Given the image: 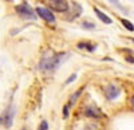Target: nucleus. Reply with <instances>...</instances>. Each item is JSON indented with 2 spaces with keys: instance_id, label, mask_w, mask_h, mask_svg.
<instances>
[{
  "instance_id": "1",
  "label": "nucleus",
  "mask_w": 134,
  "mask_h": 130,
  "mask_svg": "<svg viewBox=\"0 0 134 130\" xmlns=\"http://www.w3.org/2000/svg\"><path fill=\"white\" fill-rule=\"evenodd\" d=\"M66 58H67L66 52L55 54L51 50H48V51L44 52V55L42 56V59L39 62V69L43 70V71H55Z\"/></svg>"
},
{
  "instance_id": "2",
  "label": "nucleus",
  "mask_w": 134,
  "mask_h": 130,
  "mask_svg": "<svg viewBox=\"0 0 134 130\" xmlns=\"http://www.w3.org/2000/svg\"><path fill=\"white\" fill-rule=\"evenodd\" d=\"M15 11L21 16V18H24V19H31V20H35L36 19V11H34L31 8L30 4L27 3H23V4H19L15 7Z\"/></svg>"
},
{
  "instance_id": "3",
  "label": "nucleus",
  "mask_w": 134,
  "mask_h": 130,
  "mask_svg": "<svg viewBox=\"0 0 134 130\" xmlns=\"http://www.w3.org/2000/svg\"><path fill=\"white\" fill-rule=\"evenodd\" d=\"M14 115H15V106H8L5 111L0 117V123H3L5 127H11L12 126V121H14Z\"/></svg>"
},
{
  "instance_id": "4",
  "label": "nucleus",
  "mask_w": 134,
  "mask_h": 130,
  "mask_svg": "<svg viewBox=\"0 0 134 130\" xmlns=\"http://www.w3.org/2000/svg\"><path fill=\"white\" fill-rule=\"evenodd\" d=\"M103 93H105V97L109 101H114L121 95V87L114 84V83H110L103 89Z\"/></svg>"
},
{
  "instance_id": "5",
  "label": "nucleus",
  "mask_w": 134,
  "mask_h": 130,
  "mask_svg": "<svg viewBox=\"0 0 134 130\" xmlns=\"http://www.w3.org/2000/svg\"><path fill=\"white\" fill-rule=\"evenodd\" d=\"M48 7L57 12H67L69 11V3L67 0H50Z\"/></svg>"
},
{
  "instance_id": "6",
  "label": "nucleus",
  "mask_w": 134,
  "mask_h": 130,
  "mask_svg": "<svg viewBox=\"0 0 134 130\" xmlns=\"http://www.w3.org/2000/svg\"><path fill=\"white\" fill-rule=\"evenodd\" d=\"M35 11H36L38 16H40L43 20L48 21V23H55V16H54V14L51 12V11H50L48 8H44V7H38Z\"/></svg>"
},
{
  "instance_id": "7",
  "label": "nucleus",
  "mask_w": 134,
  "mask_h": 130,
  "mask_svg": "<svg viewBox=\"0 0 134 130\" xmlns=\"http://www.w3.org/2000/svg\"><path fill=\"white\" fill-rule=\"evenodd\" d=\"M85 115L88 117V118H100V117H103L102 111H100L98 107L94 106V105L86 107V109H85Z\"/></svg>"
},
{
  "instance_id": "8",
  "label": "nucleus",
  "mask_w": 134,
  "mask_h": 130,
  "mask_svg": "<svg viewBox=\"0 0 134 130\" xmlns=\"http://www.w3.org/2000/svg\"><path fill=\"white\" fill-rule=\"evenodd\" d=\"M94 12H95V15L98 16V19H99L100 21H103L105 24H111V21H113V20H111L106 14H103L102 11H100V9L98 8V7H94Z\"/></svg>"
},
{
  "instance_id": "9",
  "label": "nucleus",
  "mask_w": 134,
  "mask_h": 130,
  "mask_svg": "<svg viewBox=\"0 0 134 130\" xmlns=\"http://www.w3.org/2000/svg\"><path fill=\"white\" fill-rule=\"evenodd\" d=\"M83 90H85V87H81V89H78L72 95H71V98H70V102H69V106H72L75 102H76V99L78 98H79V97H81V94L83 93Z\"/></svg>"
},
{
  "instance_id": "10",
  "label": "nucleus",
  "mask_w": 134,
  "mask_h": 130,
  "mask_svg": "<svg viewBox=\"0 0 134 130\" xmlns=\"http://www.w3.org/2000/svg\"><path fill=\"white\" fill-rule=\"evenodd\" d=\"M78 48H86L87 51H94L97 48L95 44H93V43H87V42H83V43H78L76 44Z\"/></svg>"
},
{
  "instance_id": "11",
  "label": "nucleus",
  "mask_w": 134,
  "mask_h": 130,
  "mask_svg": "<svg viewBox=\"0 0 134 130\" xmlns=\"http://www.w3.org/2000/svg\"><path fill=\"white\" fill-rule=\"evenodd\" d=\"M121 23L124 24V27L127 30V31H134V26H133V23L131 21H129V20H126V19H121Z\"/></svg>"
},
{
  "instance_id": "12",
  "label": "nucleus",
  "mask_w": 134,
  "mask_h": 130,
  "mask_svg": "<svg viewBox=\"0 0 134 130\" xmlns=\"http://www.w3.org/2000/svg\"><path fill=\"white\" fill-rule=\"evenodd\" d=\"M82 27L86 28V30H94V28H95V24H94V23H90V21H83Z\"/></svg>"
},
{
  "instance_id": "13",
  "label": "nucleus",
  "mask_w": 134,
  "mask_h": 130,
  "mask_svg": "<svg viewBox=\"0 0 134 130\" xmlns=\"http://www.w3.org/2000/svg\"><path fill=\"white\" fill-rule=\"evenodd\" d=\"M38 130H48V123H47V121H42L40 125H39V127H38Z\"/></svg>"
},
{
  "instance_id": "14",
  "label": "nucleus",
  "mask_w": 134,
  "mask_h": 130,
  "mask_svg": "<svg viewBox=\"0 0 134 130\" xmlns=\"http://www.w3.org/2000/svg\"><path fill=\"white\" fill-rule=\"evenodd\" d=\"M69 109H70L69 105H64V106H63V118L69 117Z\"/></svg>"
},
{
  "instance_id": "15",
  "label": "nucleus",
  "mask_w": 134,
  "mask_h": 130,
  "mask_svg": "<svg viewBox=\"0 0 134 130\" xmlns=\"http://www.w3.org/2000/svg\"><path fill=\"white\" fill-rule=\"evenodd\" d=\"M76 79V74H72V75H70V77H69V79H67L66 81V84H70L71 82H74Z\"/></svg>"
},
{
  "instance_id": "16",
  "label": "nucleus",
  "mask_w": 134,
  "mask_h": 130,
  "mask_svg": "<svg viewBox=\"0 0 134 130\" xmlns=\"http://www.w3.org/2000/svg\"><path fill=\"white\" fill-rule=\"evenodd\" d=\"M110 2L113 3L114 5H117V7H118L119 9H122V11H126V9H125V7H122V5L119 4V2H118V0H110Z\"/></svg>"
},
{
  "instance_id": "17",
  "label": "nucleus",
  "mask_w": 134,
  "mask_h": 130,
  "mask_svg": "<svg viewBox=\"0 0 134 130\" xmlns=\"http://www.w3.org/2000/svg\"><path fill=\"white\" fill-rule=\"evenodd\" d=\"M125 59H126L127 62H130V63H134V58H131L130 55H127V56H125Z\"/></svg>"
},
{
  "instance_id": "18",
  "label": "nucleus",
  "mask_w": 134,
  "mask_h": 130,
  "mask_svg": "<svg viewBox=\"0 0 134 130\" xmlns=\"http://www.w3.org/2000/svg\"><path fill=\"white\" fill-rule=\"evenodd\" d=\"M130 106H131L133 109H134V94L130 97Z\"/></svg>"
},
{
  "instance_id": "19",
  "label": "nucleus",
  "mask_w": 134,
  "mask_h": 130,
  "mask_svg": "<svg viewBox=\"0 0 134 130\" xmlns=\"http://www.w3.org/2000/svg\"><path fill=\"white\" fill-rule=\"evenodd\" d=\"M130 40H131V42H133V43H134V38H130Z\"/></svg>"
}]
</instances>
